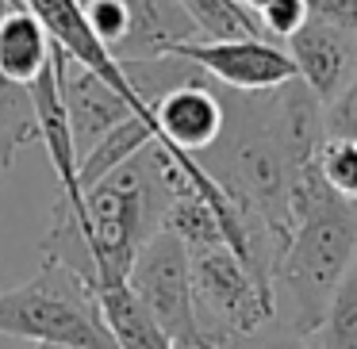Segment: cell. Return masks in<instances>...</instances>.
I'll return each instance as SVG.
<instances>
[{"instance_id":"obj_15","label":"cell","mask_w":357,"mask_h":349,"mask_svg":"<svg viewBox=\"0 0 357 349\" xmlns=\"http://www.w3.org/2000/svg\"><path fill=\"white\" fill-rule=\"evenodd\" d=\"M96 300H100V311H104V323H108L112 338H116L119 349H177L162 330L158 323L139 307L127 284H112V288H96Z\"/></svg>"},{"instance_id":"obj_25","label":"cell","mask_w":357,"mask_h":349,"mask_svg":"<svg viewBox=\"0 0 357 349\" xmlns=\"http://www.w3.org/2000/svg\"><path fill=\"white\" fill-rule=\"evenodd\" d=\"M238 4H246V8H250V12H254V16H257V12H261L265 4H269V0H238Z\"/></svg>"},{"instance_id":"obj_22","label":"cell","mask_w":357,"mask_h":349,"mask_svg":"<svg viewBox=\"0 0 357 349\" xmlns=\"http://www.w3.org/2000/svg\"><path fill=\"white\" fill-rule=\"evenodd\" d=\"M231 349H311V346H307V338H300V334H296L288 323H280V318H269V323L257 326L254 334L238 338Z\"/></svg>"},{"instance_id":"obj_21","label":"cell","mask_w":357,"mask_h":349,"mask_svg":"<svg viewBox=\"0 0 357 349\" xmlns=\"http://www.w3.org/2000/svg\"><path fill=\"white\" fill-rule=\"evenodd\" d=\"M307 0H269L261 12H257V24H261L265 39H280L288 42L303 24H307Z\"/></svg>"},{"instance_id":"obj_1","label":"cell","mask_w":357,"mask_h":349,"mask_svg":"<svg viewBox=\"0 0 357 349\" xmlns=\"http://www.w3.org/2000/svg\"><path fill=\"white\" fill-rule=\"evenodd\" d=\"M188 154H169L158 142L112 169L104 180L85 188L81 226L93 254V292L112 284H127L135 254L162 231L173 196L188 185Z\"/></svg>"},{"instance_id":"obj_13","label":"cell","mask_w":357,"mask_h":349,"mask_svg":"<svg viewBox=\"0 0 357 349\" xmlns=\"http://www.w3.org/2000/svg\"><path fill=\"white\" fill-rule=\"evenodd\" d=\"M50 35L24 0H12L0 12V77L27 88L50 65Z\"/></svg>"},{"instance_id":"obj_4","label":"cell","mask_w":357,"mask_h":349,"mask_svg":"<svg viewBox=\"0 0 357 349\" xmlns=\"http://www.w3.org/2000/svg\"><path fill=\"white\" fill-rule=\"evenodd\" d=\"M357 257V211L346 203L303 215L292 226L284 249L273 269V288H284L292 303V326L300 338H311L326 315L338 280L346 277L349 261Z\"/></svg>"},{"instance_id":"obj_16","label":"cell","mask_w":357,"mask_h":349,"mask_svg":"<svg viewBox=\"0 0 357 349\" xmlns=\"http://www.w3.org/2000/svg\"><path fill=\"white\" fill-rule=\"evenodd\" d=\"M200 39H265L257 16L238 0H181Z\"/></svg>"},{"instance_id":"obj_12","label":"cell","mask_w":357,"mask_h":349,"mask_svg":"<svg viewBox=\"0 0 357 349\" xmlns=\"http://www.w3.org/2000/svg\"><path fill=\"white\" fill-rule=\"evenodd\" d=\"M127 4V39L119 42L116 62H146L165 58L181 42L200 39L181 0H123Z\"/></svg>"},{"instance_id":"obj_2","label":"cell","mask_w":357,"mask_h":349,"mask_svg":"<svg viewBox=\"0 0 357 349\" xmlns=\"http://www.w3.org/2000/svg\"><path fill=\"white\" fill-rule=\"evenodd\" d=\"M223 134L196 162L223 188V196L238 208V215L277 246L280 257L292 234V208H288L292 173H288V157L273 131L269 93H231L223 96Z\"/></svg>"},{"instance_id":"obj_18","label":"cell","mask_w":357,"mask_h":349,"mask_svg":"<svg viewBox=\"0 0 357 349\" xmlns=\"http://www.w3.org/2000/svg\"><path fill=\"white\" fill-rule=\"evenodd\" d=\"M319 173L326 188L346 208L357 211V142L354 139H323L319 146Z\"/></svg>"},{"instance_id":"obj_27","label":"cell","mask_w":357,"mask_h":349,"mask_svg":"<svg viewBox=\"0 0 357 349\" xmlns=\"http://www.w3.org/2000/svg\"><path fill=\"white\" fill-rule=\"evenodd\" d=\"M35 349H66V346H35Z\"/></svg>"},{"instance_id":"obj_6","label":"cell","mask_w":357,"mask_h":349,"mask_svg":"<svg viewBox=\"0 0 357 349\" xmlns=\"http://www.w3.org/2000/svg\"><path fill=\"white\" fill-rule=\"evenodd\" d=\"M127 292L139 300V307L158 323V330L177 349L200 346V326L192 307V272H188V249L173 231H158L146 246L135 254L127 272ZM208 346V341H204Z\"/></svg>"},{"instance_id":"obj_17","label":"cell","mask_w":357,"mask_h":349,"mask_svg":"<svg viewBox=\"0 0 357 349\" xmlns=\"http://www.w3.org/2000/svg\"><path fill=\"white\" fill-rule=\"evenodd\" d=\"M311 338H319L315 349H357V257L349 261L346 277L338 280L323 323Z\"/></svg>"},{"instance_id":"obj_5","label":"cell","mask_w":357,"mask_h":349,"mask_svg":"<svg viewBox=\"0 0 357 349\" xmlns=\"http://www.w3.org/2000/svg\"><path fill=\"white\" fill-rule=\"evenodd\" d=\"M188 272H192L196 326L211 349H231L238 338L277 318L273 292L257 284L254 272L227 242L188 254Z\"/></svg>"},{"instance_id":"obj_10","label":"cell","mask_w":357,"mask_h":349,"mask_svg":"<svg viewBox=\"0 0 357 349\" xmlns=\"http://www.w3.org/2000/svg\"><path fill=\"white\" fill-rule=\"evenodd\" d=\"M284 50L296 65V77L323 104L357 73V39L323 20L307 16V24L284 42Z\"/></svg>"},{"instance_id":"obj_7","label":"cell","mask_w":357,"mask_h":349,"mask_svg":"<svg viewBox=\"0 0 357 349\" xmlns=\"http://www.w3.org/2000/svg\"><path fill=\"white\" fill-rule=\"evenodd\" d=\"M173 54L227 93H273L296 77L288 50L273 39H192Z\"/></svg>"},{"instance_id":"obj_9","label":"cell","mask_w":357,"mask_h":349,"mask_svg":"<svg viewBox=\"0 0 357 349\" xmlns=\"http://www.w3.org/2000/svg\"><path fill=\"white\" fill-rule=\"evenodd\" d=\"M54 47V42H50ZM54 70H58V88H62V104L70 116V131H73V146L77 157L85 154L93 142H100L116 123H123L127 116H139L135 104L127 100L119 88H112L100 73L85 70L81 62H73L70 54L54 47Z\"/></svg>"},{"instance_id":"obj_23","label":"cell","mask_w":357,"mask_h":349,"mask_svg":"<svg viewBox=\"0 0 357 349\" xmlns=\"http://www.w3.org/2000/svg\"><path fill=\"white\" fill-rule=\"evenodd\" d=\"M307 12L311 20H323L357 39V0H307Z\"/></svg>"},{"instance_id":"obj_24","label":"cell","mask_w":357,"mask_h":349,"mask_svg":"<svg viewBox=\"0 0 357 349\" xmlns=\"http://www.w3.org/2000/svg\"><path fill=\"white\" fill-rule=\"evenodd\" d=\"M16 154H20V150L12 146V142H4V139H0V180H4V173L12 169V162H16Z\"/></svg>"},{"instance_id":"obj_8","label":"cell","mask_w":357,"mask_h":349,"mask_svg":"<svg viewBox=\"0 0 357 349\" xmlns=\"http://www.w3.org/2000/svg\"><path fill=\"white\" fill-rule=\"evenodd\" d=\"M150 119H154V142L162 150H169V154L181 150V154L200 157L223 134V93H215L208 77L185 81L150 104Z\"/></svg>"},{"instance_id":"obj_20","label":"cell","mask_w":357,"mask_h":349,"mask_svg":"<svg viewBox=\"0 0 357 349\" xmlns=\"http://www.w3.org/2000/svg\"><path fill=\"white\" fill-rule=\"evenodd\" d=\"M323 131H326V139L357 142V73L323 104Z\"/></svg>"},{"instance_id":"obj_14","label":"cell","mask_w":357,"mask_h":349,"mask_svg":"<svg viewBox=\"0 0 357 349\" xmlns=\"http://www.w3.org/2000/svg\"><path fill=\"white\" fill-rule=\"evenodd\" d=\"M154 142V119L150 116H127L123 123H116L100 142L85 150L77 157V185H81V196L85 188H93L96 180H104L112 169H119L123 162H131L139 150H146Z\"/></svg>"},{"instance_id":"obj_11","label":"cell","mask_w":357,"mask_h":349,"mask_svg":"<svg viewBox=\"0 0 357 349\" xmlns=\"http://www.w3.org/2000/svg\"><path fill=\"white\" fill-rule=\"evenodd\" d=\"M27 93H31V108H35L39 146L47 150L50 169H54V177H58V196H62L73 211H81L85 196H81V185H77V146H73V131H70V116H66V104H62V88H58L54 50H50V65L27 85Z\"/></svg>"},{"instance_id":"obj_3","label":"cell","mask_w":357,"mask_h":349,"mask_svg":"<svg viewBox=\"0 0 357 349\" xmlns=\"http://www.w3.org/2000/svg\"><path fill=\"white\" fill-rule=\"evenodd\" d=\"M0 338L66 349H119L93 284L50 261H43L39 277L0 292Z\"/></svg>"},{"instance_id":"obj_19","label":"cell","mask_w":357,"mask_h":349,"mask_svg":"<svg viewBox=\"0 0 357 349\" xmlns=\"http://www.w3.org/2000/svg\"><path fill=\"white\" fill-rule=\"evenodd\" d=\"M81 8H85V20L93 27V35L116 58L119 42L127 39V4L123 0H81Z\"/></svg>"},{"instance_id":"obj_26","label":"cell","mask_w":357,"mask_h":349,"mask_svg":"<svg viewBox=\"0 0 357 349\" xmlns=\"http://www.w3.org/2000/svg\"><path fill=\"white\" fill-rule=\"evenodd\" d=\"M185 349H211V346H204V341H200V346H185Z\"/></svg>"}]
</instances>
